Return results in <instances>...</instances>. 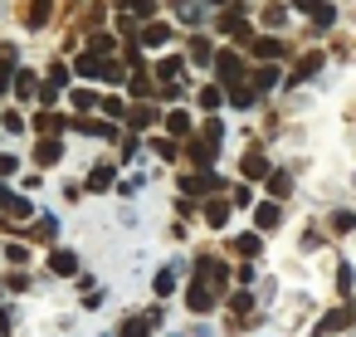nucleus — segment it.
Returning a JSON list of instances; mask_svg holds the SVG:
<instances>
[{
  "instance_id": "nucleus-29",
  "label": "nucleus",
  "mask_w": 356,
  "mask_h": 337,
  "mask_svg": "<svg viewBox=\"0 0 356 337\" xmlns=\"http://www.w3.org/2000/svg\"><path fill=\"white\" fill-rule=\"evenodd\" d=\"M229 103H234V108H254V88H249V84L229 88Z\"/></svg>"
},
{
  "instance_id": "nucleus-1",
  "label": "nucleus",
  "mask_w": 356,
  "mask_h": 337,
  "mask_svg": "<svg viewBox=\"0 0 356 337\" xmlns=\"http://www.w3.org/2000/svg\"><path fill=\"white\" fill-rule=\"evenodd\" d=\"M220 30H225L229 40H239V45H254V30H249V20H244V10H225V15H220Z\"/></svg>"
},
{
  "instance_id": "nucleus-26",
  "label": "nucleus",
  "mask_w": 356,
  "mask_h": 337,
  "mask_svg": "<svg viewBox=\"0 0 356 337\" xmlns=\"http://www.w3.org/2000/svg\"><path fill=\"white\" fill-rule=\"evenodd\" d=\"M118 10H137V15H156V0H113Z\"/></svg>"
},
{
  "instance_id": "nucleus-42",
  "label": "nucleus",
  "mask_w": 356,
  "mask_h": 337,
  "mask_svg": "<svg viewBox=\"0 0 356 337\" xmlns=\"http://www.w3.org/2000/svg\"><path fill=\"white\" fill-rule=\"evenodd\" d=\"M122 337H147V318H132V322L122 327Z\"/></svg>"
},
{
  "instance_id": "nucleus-24",
  "label": "nucleus",
  "mask_w": 356,
  "mask_h": 337,
  "mask_svg": "<svg viewBox=\"0 0 356 337\" xmlns=\"http://www.w3.org/2000/svg\"><path fill=\"white\" fill-rule=\"evenodd\" d=\"M166 132L171 137H191V113H171L166 118Z\"/></svg>"
},
{
  "instance_id": "nucleus-47",
  "label": "nucleus",
  "mask_w": 356,
  "mask_h": 337,
  "mask_svg": "<svg viewBox=\"0 0 356 337\" xmlns=\"http://www.w3.org/2000/svg\"><path fill=\"white\" fill-rule=\"evenodd\" d=\"M249 303H254L249 293H234V298H229V308H234V313H249Z\"/></svg>"
},
{
  "instance_id": "nucleus-45",
  "label": "nucleus",
  "mask_w": 356,
  "mask_h": 337,
  "mask_svg": "<svg viewBox=\"0 0 356 337\" xmlns=\"http://www.w3.org/2000/svg\"><path fill=\"white\" fill-rule=\"evenodd\" d=\"M147 88H152V84H147V74H142V69H137V74H132V93H137V98H142V93H147Z\"/></svg>"
},
{
  "instance_id": "nucleus-30",
  "label": "nucleus",
  "mask_w": 356,
  "mask_h": 337,
  "mask_svg": "<svg viewBox=\"0 0 356 337\" xmlns=\"http://www.w3.org/2000/svg\"><path fill=\"white\" fill-rule=\"evenodd\" d=\"M113 186V166H98L93 176H88V191H108Z\"/></svg>"
},
{
  "instance_id": "nucleus-41",
  "label": "nucleus",
  "mask_w": 356,
  "mask_h": 337,
  "mask_svg": "<svg viewBox=\"0 0 356 337\" xmlns=\"http://www.w3.org/2000/svg\"><path fill=\"white\" fill-rule=\"evenodd\" d=\"M351 225H356L351 210H337V215H332V230H351Z\"/></svg>"
},
{
  "instance_id": "nucleus-7",
  "label": "nucleus",
  "mask_w": 356,
  "mask_h": 337,
  "mask_svg": "<svg viewBox=\"0 0 356 337\" xmlns=\"http://www.w3.org/2000/svg\"><path fill=\"white\" fill-rule=\"evenodd\" d=\"M346 322H351V308H332V313H327V318H322L312 332H317V337H332V332H341Z\"/></svg>"
},
{
  "instance_id": "nucleus-32",
  "label": "nucleus",
  "mask_w": 356,
  "mask_h": 337,
  "mask_svg": "<svg viewBox=\"0 0 356 337\" xmlns=\"http://www.w3.org/2000/svg\"><path fill=\"white\" fill-rule=\"evenodd\" d=\"M156 74H161V79H166V84H171V79H176V74H181V59H161V64H156Z\"/></svg>"
},
{
  "instance_id": "nucleus-28",
  "label": "nucleus",
  "mask_w": 356,
  "mask_h": 337,
  "mask_svg": "<svg viewBox=\"0 0 356 337\" xmlns=\"http://www.w3.org/2000/svg\"><path fill=\"white\" fill-rule=\"evenodd\" d=\"M220 103H225L220 88H200V108H205V113H220Z\"/></svg>"
},
{
  "instance_id": "nucleus-48",
  "label": "nucleus",
  "mask_w": 356,
  "mask_h": 337,
  "mask_svg": "<svg viewBox=\"0 0 356 337\" xmlns=\"http://www.w3.org/2000/svg\"><path fill=\"white\" fill-rule=\"evenodd\" d=\"M15 171V157H0V176H10Z\"/></svg>"
},
{
  "instance_id": "nucleus-44",
  "label": "nucleus",
  "mask_w": 356,
  "mask_h": 337,
  "mask_svg": "<svg viewBox=\"0 0 356 337\" xmlns=\"http://www.w3.org/2000/svg\"><path fill=\"white\" fill-rule=\"evenodd\" d=\"M337 283H341V293H346V288L356 283V274H351V264H341V269H337Z\"/></svg>"
},
{
  "instance_id": "nucleus-23",
  "label": "nucleus",
  "mask_w": 356,
  "mask_h": 337,
  "mask_svg": "<svg viewBox=\"0 0 356 337\" xmlns=\"http://www.w3.org/2000/svg\"><path fill=\"white\" fill-rule=\"evenodd\" d=\"M273 84H278V69H273V64H264V69L254 74V84H249V88H254V93H264V88H273Z\"/></svg>"
},
{
  "instance_id": "nucleus-12",
  "label": "nucleus",
  "mask_w": 356,
  "mask_h": 337,
  "mask_svg": "<svg viewBox=\"0 0 356 337\" xmlns=\"http://www.w3.org/2000/svg\"><path fill=\"white\" fill-rule=\"evenodd\" d=\"M186 303H191V313H210V308H215V293H210L205 283H191V288H186Z\"/></svg>"
},
{
  "instance_id": "nucleus-39",
  "label": "nucleus",
  "mask_w": 356,
  "mask_h": 337,
  "mask_svg": "<svg viewBox=\"0 0 356 337\" xmlns=\"http://www.w3.org/2000/svg\"><path fill=\"white\" fill-rule=\"evenodd\" d=\"M191 59H195V64H210V45L195 40V45H191Z\"/></svg>"
},
{
  "instance_id": "nucleus-14",
  "label": "nucleus",
  "mask_w": 356,
  "mask_h": 337,
  "mask_svg": "<svg viewBox=\"0 0 356 337\" xmlns=\"http://www.w3.org/2000/svg\"><path fill=\"white\" fill-rule=\"evenodd\" d=\"M59 157H64V142H59V137H44V142L35 147V162H40V166H54Z\"/></svg>"
},
{
  "instance_id": "nucleus-15",
  "label": "nucleus",
  "mask_w": 356,
  "mask_h": 337,
  "mask_svg": "<svg viewBox=\"0 0 356 337\" xmlns=\"http://www.w3.org/2000/svg\"><path fill=\"white\" fill-rule=\"evenodd\" d=\"M215 147H220V142H210V137H191V162H195V166H210V162H215Z\"/></svg>"
},
{
  "instance_id": "nucleus-13",
  "label": "nucleus",
  "mask_w": 356,
  "mask_h": 337,
  "mask_svg": "<svg viewBox=\"0 0 356 337\" xmlns=\"http://www.w3.org/2000/svg\"><path fill=\"white\" fill-rule=\"evenodd\" d=\"M103 64H108V59H103V54H93V49H88V54H79V59H74V69H79V74H83V79H103Z\"/></svg>"
},
{
  "instance_id": "nucleus-36",
  "label": "nucleus",
  "mask_w": 356,
  "mask_h": 337,
  "mask_svg": "<svg viewBox=\"0 0 356 337\" xmlns=\"http://www.w3.org/2000/svg\"><path fill=\"white\" fill-rule=\"evenodd\" d=\"M6 210H10L15 220H25V215H30V201H25V196H10V205H6Z\"/></svg>"
},
{
  "instance_id": "nucleus-49",
  "label": "nucleus",
  "mask_w": 356,
  "mask_h": 337,
  "mask_svg": "<svg viewBox=\"0 0 356 337\" xmlns=\"http://www.w3.org/2000/svg\"><path fill=\"white\" fill-rule=\"evenodd\" d=\"M210 6H225V0H210Z\"/></svg>"
},
{
  "instance_id": "nucleus-22",
  "label": "nucleus",
  "mask_w": 356,
  "mask_h": 337,
  "mask_svg": "<svg viewBox=\"0 0 356 337\" xmlns=\"http://www.w3.org/2000/svg\"><path fill=\"white\" fill-rule=\"evenodd\" d=\"M229 249H234L239 259H254V254H259V235H234V244H229Z\"/></svg>"
},
{
  "instance_id": "nucleus-11",
  "label": "nucleus",
  "mask_w": 356,
  "mask_h": 337,
  "mask_svg": "<svg viewBox=\"0 0 356 337\" xmlns=\"http://www.w3.org/2000/svg\"><path fill=\"white\" fill-rule=\"evenodd\" d=\"M254 225H259V230H278V225H283V210H278V201H264V205L254 210Z\"/></svg>"
},
{
  "instance_id": "nucleus-31",
  "label": "nucleus",
  "mask_w": 356,
  "mask_h": 337,
  "mask_svg": "<svg viewBox=\"0 0 356 337\" xmlns=\"http://www.w3.org/2000/svg\"><path fill=\"white\" fill-rule=\"evenodd\" d=\"M264 20H268V25H283V20H288V6H283V0H273V6L264 10Z\"/></svg>"
},
{
  "instance_id": "nucleus-20",
  "label": "nucleus",
  "mask_w": 356,
  "mask_h": 337,
  "mask_svg": "<svg viewBox=\"0 0 356 337\" xmlns=\"http://www.w3.org/2000/svg\"><path fill=\"white\" fill-rule=\"evenodd\" d=\"M254 54H259V59H264V64H273V59H278V54H283V45H278V40H268V35H264V40H254Z\"/></svg>"
},
{
  "instance_id": "nucleus-37",
  "label": "nucleus",
  "mask_w": 356,
  "mask_h": 337,
  "mask_svg": "<svg viewBox=\"0 0 356 337\" xmlns=\"http://www.w3.org/2000/svg\"><path fill=\"white\" fill-rule=\"evenodd\" d=\"M171 288H176V269H161L156 274V293H171Z\"/></svg>"
},
{
  "instance_id": "nucleus-10",
  "label": "nucleus",
  "mask_w": 356,
  "mask_h": 337,
  "mask_svg": "<svg viewBox=\"0 0 356 337\" xmlns=\"http://www.w3.org/2000/svg\"><path fill=\"white\" fill-rule=\"evenodd\" d=\"M64 127H74V123H69V118H59V113H49V108H44V113H35V132L54 137V132H64Z\"/></svg>"
},
{
  "instance_id": "nucleus-8",
  "label": "nucleus",
  "mask_w": 356,
  "mask_h": 337,
  "mask_svg": "<svg viewBox=\"0 0 356 337\" xmlns=\"http://www.w3.org/2000/svg\"><path fill=\"white\" fill-rule=\"evenodd\" d=\"M15 74H20L15 49H0V93H10V88H15Z\"/></svg>"
},
{
  "instance_id": "nucleus-46",
  "label": "nucleus",
  "mask_w": 356,
  "mask_h": 337,
  "mask_svg": "<svg viewBox=\"0 0 356 337\" xmlns=\"http://www.w3.org/2000/svg\"><path fill=\"white\" fill-rule=\"evenodd\" d=\"M127 123H132V127H147V123H152V113H147V108H137V113H127Z\"/></svg>"
},
{
  "instance_id": "nucleus-38",
  "label": "nucleus",
  "mask_w": 356,
  "mask_h": 337,
  "mask_svg": "<svg viewBox=\"0 0 356 337\" xmlns=\"http://www.w3.org/2000/svg\"><path fill=\"white\" fill-rule=\"evenodd\" d=\"M88 49H93V54H113V49H118V45H113V40H108V35H93V45H88Z\"/></svg>"
},
{
  "instance_id": "nucleus-4",
  "label": "nucleus",
  "mask_w": 356,
  "mask_h": 337,
  "mask_svg": "<svg viewBox=\"0 0 356 337\" xmlns=\"http://www.w3.org/2000/svg\"><path fill=\"white\" fill-rule=\"evenodd\" d=\"M215 74H220V79H225L229 88H239V84H244V64H239V59H234L229 49H225V54L215 59Z\"/></svg>"
},
{
  "instance_id": "nucleus-18",
  "label": "nucleus",
  "mask_w": 356,
  "mask_h": 337,
  "mask_svg": "<svg viewBox=\"0 0 356 337\" xmlns=\"http://www.w3.org/2000/svg\"><path fill=\"white\" fill-rule=\"evenodd\" d=\"M288 191H293V176H288V171H268V196H273V201H283Z\"/></svg>"
},
{
  "instance_id": "nucleus-33",
  "label": "nucleus",
  "mask_w": 356,
  "mask_h": 337,
  "mask_svg": "<svg viewBox=\"0 0 356 337\" xmlns=\"http://www.w3.org/2000/svg\"><path fill=\"white\" fill-rule=\"evenodd\" d=\"M103 79H108V84H122L127 74H122V64H118V59H108V64H103Z\"/></svg>"
},
{
  "instance_id": "nucleus-19",
  "label": "nucleus",
  "mask_w": 356,
  "mask_h": 337,
  "mask_svg": "<svg viewBox=\"0 0 356 337\" xmlns=\"http://www.w3.org/2000/svg\"><path fill=\"white\" fill-rule=\"evenodd\" d=\"M229 279V269L225 264H215V259H200V283H225Z\"/></svg>"
},
{
  "instance_id": "nucleus-2",
  "label": "nucleus",
  "mask_w": 356,
  "mask_h": 337,
  "mask_svg": "<svg viewBox=\"0 0 356 337\" xmlns=\"http://www.w3.org/2000/svg\"><path fill=\"white\" fill-rule=\"evenodd\" d=\"M181 191H186V196H205V191H220V176H215V171H186V176H181Z\"/></svg>"
},
{
  "instance_id": "nucleus-6",
  "label": "nucleus",
  "mask_w": 356,
  "mask_h": 337,
  "mask_svg": "<svg viewBox=\"0 0 356 337\" xmlns=\"http://www.w3.org/2000/svg\"><path fill=\"white\" fill-rule=\"evenodd\" d=\"M49 10H54V0H30V6H25V30H44Z\"/></svg>"
},
{
  "instance_id": "nucleus-17",
  "label": "nucleus",
  "mask_w": 356,
  "mask_h": 337,
  "mask_svg": "<svg viewBox=\"0 0 356 337\" xmlns=\"http://www.w3.org/2000/svg\"><path fill=\"white\" fill-rule=\"evenodd\" d=\"M166 40H171V30H166L161 20H152V25H142V45H147V49H152V45H166Z\"/></svg>"
},
{
  "instance_id": "nucleus-43",
  "label": "nucleus",
  "mask_w": 356,
  "mask_h": 337,
  "mask_svg": "<svg viewBox=\"0 0 356 337\" xmlns=\"http://www.w3.org/2000/svg\"><path fill=\"white\" fill-rule=\"evenodd\" d=\"M54 103H59V88L44 84V88H40V108H54Z\"/></svg>"
},
{
  "instance_id": "nucleus-21",
  "label": "nucleus",
  "mask_w": 356,
  "mask_h": 337,
  "mask_svg": "<svg viewBox=\"0 0 356 337\" xmlns=\"http://www.w3.org/2000/svg\"><path fill=\"white\" fill-rule=\"evenodd\" d=\"M74 132H88V137H113V123H88V118H74Z\"/></svg>"
},
{
  "instance_id": "nucleus-9",
  "label": "nucleus",
  "mask_w": 356,
  "mask_h": 337,
  "mask_svg": "<svg viewBox=\"0 0 356 337\" xmlns=\"http://www.w3.org/2000/svg\"><path fill=\"white\" fill-rule=\"evenodd\" d=\"M10 93H15L20 103H30V98H40V79H35L30 69H20V74H15V88H10Z\"/></svg>"
},
{
  "instance_id": "nucleus-40",
  "label": "nucleus",
  "mask_w": 356,
  "mask_h": 337,
  "mask_svg": "<svg viewBox=\"0 0 356 337\" xmlns=\"http://www.w3.org/2000/svg\"><path fill=\"white\" fill-rule=\"evenodd\" d=\"M317 69H322V59L312 54V59H302V64H298V74H293V79H307V74H317Z\"/></svg>"
},
{
  "instance_id": "nucleus-25",
  "label": "nucleus",
  "mask_w": 356,
  "mask_h": 337,
  "mask_svg": "<svg viewBox=\"0 0 356 337\" xmlns=\"http://www.w3.org/2000/svg\"><path fill=\"white\" fill-rule=\"evenodd\" d=\"M205 220H210L215 230H220V225H229V205H225V201H210V205H205Z\"/></svg>"
},
{
  "instance_id": "nucleus-35",
  "label": "nucleus",
  "mask_w": 356,
  "mask_h": 337,
  "mask_svg": "<svg viewBox=\"0 0 356 337\" xmlns=\"http://www.w3.org/2000/svg\"><path fill=\"white\" fill-rule=\"evenodd\" d=\"M98 108H103V113H108V118H127V108H122V98H103V103H98Z\"/></svg>"
},
{
  "instance_id": "nucleus-16",
  "label": "nucleus",
  "mask_w": 356,
  "mask_h": 337,
  "mask_svg": "<svg viewBox=\"0 0 356 337\" xmlns=\"http://www.w3.org/2000/svg\"><path fill=\"white\" fill-rule=\"evenodd\" d=\"M49 274H59V279H69V274H79V259H74L69 249H54V254H49Z\"/></svg>"
},
{
  "instance_id": "nucleus-3",
  "label": "nucleus",
  "mask_w": 356,
  "mask_h": 337,
  "mask_svg": "<svg viewBox=\"0 0 356 337\" xmlns=\"http://www.w3.org/2000/svg\"><path fill=\"white\" fill-rule=\"evenodd\" d=\"M293 10H302V15H312V25H317V30H327V25L337 20V10L327 6V0H293Z\"/></svg>"
},
{
  "instance_id": "nucleus-34",
  "label": "nucleus",
  "mask_w": 356,
  "mask_h": 337,
  "mask_svg": "<svg viewBox=\"0 0 356 337\" xmlns=\"http://www.w3.org/2000/svg\"><path fill=\"white\" fill-rule=\"evenodd\" d=\"M64 84H69V64H54L49 69V88H64Z\"/></svg>"
},
{
  "instance_id": "nucleus-5",
  "label": "nucleus",
  "mask_w": 356,
  "mask_h": 337,
  "mask_svg": "<svg viewBox=\"0 0 356 337\" xmlns=\"http://www.w3.org/2000/svg\"><path fill=\"white\" fill-rule=\"evenodd\" d=\"M239 166H244V176H249V181H268V157H264L259 147H249Z\"/></svg>"
},
{
  "instance_id": "nucleus-27",
  "label": "nucleus",
  "mask_w": 356,
  "mask_h": 337,
  "mask_svg": "<svg viewBox=\"0 0 356 337\" xmlns=\"http://www.w3.org/2000/svg\"><path fill=\"white\" fill-rule=\"evenodd\" d=\"M98 103H103V98H98V93H88V88H79V93H74V113H93Z\"/></svg>"
}]
</instances>
